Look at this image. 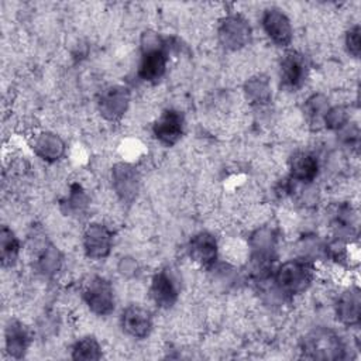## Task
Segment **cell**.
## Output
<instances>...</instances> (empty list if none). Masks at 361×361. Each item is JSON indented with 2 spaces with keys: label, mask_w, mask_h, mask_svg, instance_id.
<instances>
[{
  "label": "cell",
  "mask_w": 361,
  "mask_h": 361,
  "mask_svg": "<svg viewBox=\"0 0 361 361\" xmlns=\"http://www.w3.org/2000/svg\"><path fill=\"white\" fill-rule=\"evenodd\" d=\"M154 137L164 145H175L183 134V116L178 110H165L152 126Z\"/></svg>",
  "instance_id": "7c38bea8"
},
{
  "label": "cell",
  "mask_w": 361,
  "mask_h": 361,
  "mask_svg": "<svg viewBox=\"0 0 361 361\" xmlns=\"http://www.w3.org/2000/svg\"><path fill=\"white\" fill-rule=\"evenodd\" d=\"M336 316L345 326H355L361 319V295L357 286L344 290L336 303Z\"/></svg>",
  "instance_id": "2e32d148"
},
{
  "label": "cell",
  "mask_w": 361,
  "mask_h": 361,
  "mask_svg": "<svg viewBox=\"0 0 361 361\" xmlns=\"http://www.w3.org/2000/svg\"><path fill=\"white\" fill-rule=\"evenodd\" d=\"M83 299L87 307L99 316H107L114 310L113 286L102 276H94L87 282L83 290Z\"/></svg>",
  "instance_id": "5b68a950"
},
{
  "label": "cell",
  "mask_w": 361,
  "mask_h": 361,
  "mask_svg": "<svg viewBox=\"0 0 361 361\" xmlns=\"http://www.w3.org/2000/svg\"><path fill=\"white\" fill-rule=\"evenodd\" d=\"M313 274V264L309 259H289L275 271L274 281L281 293L295 296L305 292L310 286Z\"/></svg>",
  "instance_id": "3957f363"
},
{
  "label": "cell",
  "mask_w": 361,
  "mask_h": 361,
  "mask_svg": "<svg viewBox=\"0 0 361 361\" xmlns=\"http://www.w3.org/2000/svg\"><path fill=\"white\" fill-rule=\"evenodd\" d=\"M309 75V63L303 54L289 51L281 61V85L288 90L302 87Z\"/></svg>",
  "instance_id": "ba28073f"
},
{
  "label": "cell",
  "mask_w": 361,
  "mask_h": 361,
  "mask_svg": "<svg viewBox=\"0 0 361 361\" xmlns=\"http://www.w3.org/2000/svg\"><path fill=\"white\" fill-rule=\"evenodd\" d=\"M244 93L250 103L255 106H265L272 99L271 83L265 75H255L244 83Z\"/></svg>",
  "instance_id": "ffe728a7"
},
{
  "label": "cell",
  "mask_w": 361,
  "mask_h": 361,
  "mask_svg": "<svg viewBox=\"0 0 361 361\" xmlns=\"http://www.w3.org/2000/svg\"><path fill=\"white\" fill-rule=\"evenodd\" d=\"M37 265H38V269L42 275H47V276H52L55 275L59 269H61V265H62V254L59 252V250L52 245V244H47L39 257H38V261H37Z\"/></svg>",
  "instance_id": "603a6c76"
},
{
  "label": "cell",
  "mask_w": 361,
  "mask_h": 361,
  "mask_svg": "<svg viewBox=\"0 0 361 361\" xmlns=\"http://www.w3.org/2000/svg\"><path fill=\"white\" fill-rule=\"evenodd\" d=\"M130 103V92L120 85H111L102 90L97 100L100 114L109 121H117L127 111Z\"/></svg>",
  "instance_id": "52a82bcc"
},
{
  "label": "cell",
  "mask_w": 361,
  "mask_h": 361,
  "mask_svg": "<svg viewBox=\"0 0 361 361\" xmlns=\"http://www.w3.org/2000/svg\"><path fill=\"white\" fill-rule=\"evenodd\" d=\"M348 110L344 106H333L329 107L324 117L323 123L329 130H343L347 123H348Z\"/></svg>",
  "instance_id": "484cf974"
},
{
  "label": "cell",
  "mask_w": 361,
  "mask_h": 361,
  "mask_svg": "<svg viewBox=\"0 0 361 361\" xmlns=\"http://www.w3.org/2000/svg\"><path fill=\"white\" fill-rule=\"evenodd\" d=\"M251 25L248 20L237 13L226 16L219 25L217 37L220 44L230 51L245 47L251 39Z\"/></svg>",
  "instance_id": "277c9868"
},
{
  "label": "cell",
  "mask_w": 361,
  "mask_h": 361,
  "mask_svg": "<svg viewBox=\"0 0 361 361\" xmlns=\"http://www.w3.org/2000/svg\"><path fill=\"white\" fill-rule=\"evenodd\" d=\"M261 23L265 34L274 44L288 47L292 42V25L282 10L275 7L267 8L261 17Z\"/></svg>",
  "instance_id": "8fae6325"
},
{
  "label": "cell",
  "mask_w": 361,
  "mask_h": 361,
  "mask_svg": "<svg viewBox=\"0 0 361 361\" xmlns=\"http://www.w3.org/2000/svg\"><path fill=\"white\" fill-rule=\"evenodd\" d=\"M20 241L16 234L3 226L0 230V261L3 267H13L18 258Z\"/></svg>",
  "instance_id": "44dd1931"
},
{
  "label": "cell",
  "mask_w": 361,
  "mask_h": 361,
  "mask_svg": "<svg viewBox=\"0 0 361 361\" xmlns=\"http://www.w3.org/2000/svg\"><path fill=\"white\" fill-rule=\"evenodd\" d=\"M141 51L142 56L138 68V76L144 82H159L166 72L168 63L164 39L155 32H144L141 37Z\"/></svg>",
  "instance_id": "6da1fadb"
},
{
  "label": "cell",
  "mask_w": 361,
  "mask_h": 361,
  "mask_svg": "<svg viewBox=\"0 0 361 361\" xmlns=\"http://www.w3.org/2000/svg\"><path fill=\"white\" fill-rule=\"evenodd\" d=\"M113 247V233L102 223H92L83 233V250L92 259L106 258Z\"/></svg>",
  "instance_id": "9c48e42d"
},
{
  "label": "cell",
  "mask_w": 361,
  "mask_h": 361,
  "mask_svg": "<svg viewBox=\"0 0 361 361\" xmlns=\"http://www.w3.org/2000/svg\"><path fill=\"white\" fill-rule=\"evenodd\" d=\"M276 233L269 227L255 230L250 237L251 259L258 269L267 271L276 257Z\"/></svg>",
  "instance_id": "8992f818"
},
{
  "label": "cell",
  "mask_w": 361,
  "mask_h": 361,
  "mask_svg": "<svg viewBox=\"0 0 361 361\" xmlns=\"http://www.w3.org/2000/svg\"><path fill=\"white\" fill-rule=\"evenodd\" d=\"M290 179L302 183H310L314 180L319 172V162L310 152H296L289 159Z\"/></svg>",
  "instance_id": "ac0fdd59"
},
{
  "label": "cell",
  "mask_w": 361,
  "mask_h": 361,
  "mask_svg": "<svg viewBox=\"0 0 361 361\" xmlns=\"http://www.w3.org/2000/svg\"><path fill=\"white\" fill-rule=\"evenodd\" d=\"M123 330L135 338H145L152 330L151 313L137 305L127 306L121 313Z\"/></svg>",
  "instance_id": "5bb4252c"
},
{
  "label": "cell",
  "mask_w": 361,
  "mask_h": 361,
  "mask_svg": "<svg viewBox=\"0 0 361 361\" xmlns=\"http://www.w3.org/2000/svg\"><path fill=\"white\" fill-rule=\"evenodd\" d=\"M111 183L116 195L124 203H131L140 189V175L131 164L118 162L111 169Z\"/></svg>",
  "instance_id": "30bf717a"
},
{
  "label": "cell",
  "mask_w": 361,
  "mask_h": 361,
  "mask_svg": "<svg viewBox=\"0 0 361 361\" xmlns=\"http://www.w3.org/2000/svg\"><path fill=\"white\" fill-rule=\"evenodd\" d=\"M149 295L158 307L169 309L175 305V302L178 300L179 289L176 279L168 269H162L154 275Z\"/></svg>",
  "instance_id": "4fadbf2b"
},
{
  "label": "cell",
  "mask_w": 361,
  "mask_h": 361,
  "mask_svg": "<svg viewBox=\"0 0 361 361\" xmlns=\"http://www.w3.org/2000/svg\"><path fill=\"white\" fill-rule=\"evenodd\" d=\"M303 357L310 360H341L345 347L340 336L329 327L310 330L300 343Z\"/></svg>",
  "instance_id": "7a4b0ae2"
},
{
  "label": "cell",
  "mask_w": 361,
  "mask_h": 361,
  "mask_svg": "<svg viewBox=\"0 0 361 361\" xmlns=\"http://www.w3.org/2000/svg\"><path fill=\"white\" fill-rule=\"evenodd\" d=\"M4 343L7 353L13 358H23L30 344V334L25 326L16 319L10 320L6 326Z\"/></svg>",
  "instance_id": "e0dca14e"
},
{
  "label": "cell",
  "mask_w": 361,
  "mask_h": 361,
  "mask_svg": "<svg viewBox=\"0 0 361 361\" xmlns=\"http://www.w3.org/2000/svg\"><path fill=\"white\" fill-rule=\"evenodd\" d=\"M72 358L80 361H93L102 358V347L93 336L78 340L72 348Z\"/></svg>",
  "instance_id": "cb8c5ba5"
},
{
  "label": "cell",
  "mask_w": 361,
  "mask_h": 361,
  "mask_svg": "<svg viewBox=\"0 0 361 361\" xmlns=\"http://www.w3.org/2000/svg\"><path fill=\"white\" fill-rule=\"evenodd\" d=\"M327 109H329V100L320 93L312 94L305 103V111L312 124H319L320 121H323V117Z\"/></svg>",
  "instance_id": "d4e9b609"
},
{
  "label": "cell",
  "mask_w": 361,
  "mask_h": 361,
  "mask_svg": "<svg viewBox=\"0 0 361 361\" xmlns=\"http://www.w3.org/2000/svg\"><path fill=\"white\" fill-rule=\"evenodd\" d=\"M32 149L37 157L47 162H55L62 158L65 154V142L62 138L54 133L45 131L41 133L32 145Z\"/></svg>",
  "instance_id": "d6986e66"
},
{
  "label": "cell",
  "mask_w": 361,
  "mask_h": 361,
  "mask_svg": "<svg viewBox=\"0 0 361 361\" xmlns=\"http://www.w3.org/2000/svg\"><path fill=\"white\" fill-rule=\"evenodd\" d=\"M118 271L124 276H133L137 272V262L133 258H121L118 264Z\"/></svg>",
  "instance_id": "83f0119b"
},
{
  "label": "cell",
  "mask_w": 361,
  "mask_h": 361,
  "mask_svg": "<svg viewBox=\"0 0 361 361\" xmlns=\"http://www.w3.org/2000/svg\"><path fill=\"white\" fill-rule=\"evenodd\" d=\"M87 206L89 197L79 183H73L68 197L61 202V209L66 216H80L86 212Z\"/></svg>",
  "instance_id": "7402d4cb"
},
{
  "label": "cell",
  "mask_w": 361,
  "mask_h": 361,
  "mask_svg": "<svg viewBox=\"0 0 361 361\" xmlns=\"http://www.w3.org/2000/svg\"><path fill=\"white\" fill-rule=\"evenodd\" d=\"M189 257L202 267H212L217 259V240L207 231L195 234L188 244Z\"/></svg>",
  "instance_id": "9a60e30c"
},
{
  "label": "cell",
  "mask_w": 361,
  "mask_h": 361,
  "mask_svg": "<svg viewBox=\"0 0 361 361\" xmlns=\"http://www.w3.org/2000/svg\"><path fill=\"white\" fill-rule=\"evenodd\" d=\"M361 30L360 25H354L351 27L347 34H345V48L348 51V54H351L354 58L360 56V51H361Z\"/></svg>",
  "instance_id": "4316f807"
}]
</instances>
